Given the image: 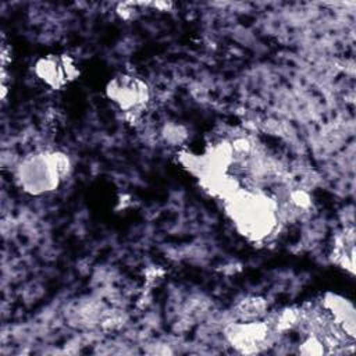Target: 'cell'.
<instances>
[{
  "mask_svg": "<svg viewBox=\"0 0 356 356\" xmlns=\"http://www.w3.org/2000/svg\"><path fill=\"white\" fill-rule=\"evenodd\" d=\"M227 210L236 229L252 241L267 239L280 225L278 203L260 192H232Z\"/></svg>",
  "mask_w": 356,
  "mask_h": 356,
  "instance_id": "obj_1",
  "label": "cell"
},
{
  "mask_svg": "<svg viewBox=\"0 0 356 356\" xmlns=\"http://www.w3.org/2000/svg\"><path fill=\"white\" fill-rule=\"evenodd\" d=\"M70 160L61 153H40L25 159L18 167V181L31 193H46L58 186L70 171Z\"/></svg>",
  "mask_w": 356,
  "mask_h": 356,
  "instance_id": "obj_2",
  "label": "cell"
},
{
  "mask_svg": "<svg viewBox=\"0 0 356 356\" xmlns=\"http://www.w3.org/2000/svg\"><path fill=\"white\" fill-rule=\"evenodd\" d=\"M108 97L120 106V108L131 111L143 106L149 99V90L143 81L121 75L110 81L107 86Z\"/></svg>",
  "mask_w": 356,
  "mask_h": 356,
  "instance_id": "obj_3",
  "label": "cell"
},
{
  "mask_svg": "<svg viewBox=\"0 0 356 356\" xmlns=\"http://www.w3.org/2000/svg\"><path fill=\"white\" fill-rule=\"evenodd\" d=\"M38 75L53 88H60L76 75V68L67 56H47L36 64Z\"/></svg>",
  "mask_w": 356,
  "mask_h": 356,
  "instance_id": "obj_4",
  "label": "cell"
},
{
  "mask_svg": "<svg viewBox=\"0 0 356 356\" xmlns=\"http://www.w3.org/2000/svg\"><path fill=\"white\" fill-rule=\"evenodd\" d=\"M267 332H268V327L266 324L259 321H252V323L234 325L228 332V337L236 348H241L245 352L252 348L256 349L264 341V338L267 337Z\"/></svg>",
  "mask_w": 356,
  "mask_h": 356,
  "instance_id": "obj_5",
  "label": "cell"
}]
</instances>
